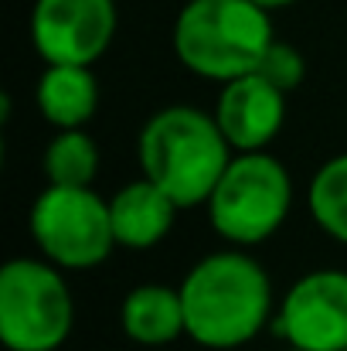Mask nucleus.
<instances>
[{"label":"nucleus","mask_w":347,"mask_h":351,"mask_svg":"<svg viewBox=\"0 0 347 351\" xmlns=\"http://www.w3.org/2000/svg\"><path fill=\"white\" fill-rule=\"evenodd\" d=\"M307 212L327 239L347 245V154L324 160L307 184Z\"/></svg>","instance_id":"14"},{"label":"nucleus","mask_w":347,"mask_h":351,"mask_svg":"<svg viewBox=\"0 0 347 351\" xmlns=\"http://www.w3.org/2000/svg\"><path fill=\"white\" fill-rule=\"evenodd\" d=\"M27 229L38 252L65 273H86L113 256L116 235L110 202L92 188L44 184L34 198Z\"/></svg>","instance_id":"6"},{"label":"nucleus","mask_w":347,"mask_h":351,"mask_svg":"<svg viewBox=\"0 0 347 351\" xmlns=\"http://www.w3.org/2000/svg\"><path fill=\"white\" fill-rule=\"evenodd\" d=\"M293 198L296 188L290 167L269 150H252L231 157L222 181L205 202V215L218 239L252 249L283 229L293 212Z\"/></svg>","instance_id":"4"},{"label":"nucleus","mask_w":347,"mask_h":351,"mask_svg":"<svg viewBox=\"0 0 347 351\" xmlns=\"http://www.w3.org/2000/svg\"><path fill=\"white\" fill-rule=\"evenodd\" d=\"M41 171L48 184H65V188H92L99 178V143L82 130H58L44 154H41Z\"/></svg>","instance_id":"13"},{"label":"nucleus","mask_w":347,"mask_h":351,"mask_svg":"<svg viewBox=\"0 0 347 351\" xmlns=\"http://www.w3.org/2000/svg\"><path fill=\"white\" fill-rule=\"evenodd\" d=\"M255 72L266 75V79H269L272 86H279L283 93H293V89H300V82L307 79V62H303V55H300L296 45L276 38V41L266 48V55H262V62H259Z\"/></svg>","instance_id":"15"},{"label":"nucleus","mask_w":347,"mask_h":351,"mask_svg":"<svg viewBox=\"0 0 347 351\" xmlns=\"http://www.w3.org/2000/svg\"><path fill=\"white\" fill-rule=\"evenodd\" d=\"M184 335L208 351H235L255 341L276 314L272 280L248 249L201 256L181 280Z\"/></svg>","instance_id":"1"},{"label":"nucleus","mask_w":347,"mask_h":351,"mask_svg":"<svg viewBox=\"0 0 347 351\" xmlns=\"http://www.w3.org/2000/svg\"><path fill=\"white\" fill-rule=\"evenodd\" d=\"M272 41V10L255 0H188L170 31L177 62L215 86L255 72Z\"/></svg>","instance_id":"3"},{"label":"nucleus","mask_w":347,"mask_h":351,"mask_svg":"<svg viewBox=\"0 0 347 351\" xmlns=\"http://www.w3.org/2000/svg\"><path fill=\"white\" fill-rule=\"evenodd\" d=\"M116 0H34L31 45L44 65H96L116 38Z\"/></svg>","instance_id":"8"},{"label":"nucleus","mask_w":347,"mask_h":351,"mask_svg":"<svg viewBox=\"0 0 347 351\" xmlns=\"http://www.w3.org/2000/svg\"><path fill=\"white\" fill-rule=\"evenodd\" d=\"M344 351H347V348H344Z\"/></svg>","instance_id":"18"},{"label":"nucleus","mask_w":347,"mask_h":351,"mask_svg":"<svg viewBox=\"0 0 347 351\" xmlns=\"http://www.w3.org/2000/svg\"><path fill=\"white\" fill-rule=\"evenodd\" d=\"M286 351H307V348H286Z\"/></svg>","instance_id":"17"},{"label":"nucleus","mask_w":347,"mask_h":351,"mask_svg":"<svg viewBox=\"0 0 347 351\" xmlns=\"http://www.w3.org/2000/svg\"><path fill=\"white\" fill-rule=\"evenodd\" d=\"M286 96L290 93H283L259 72L231 79L218 89L211 113L235 154L269 150V143L283 133L286 123Z\"/></svg>","instance_id":"9"},{"label":"nucleus","mask_w":347,"mask_h":351,"mask_svg":"<svg viewBox=\"0 0 347 351\" xmlns=\"http://www.w3.org/2000/svg\"><path fill=\"white\" fill-rule=\"evenodd\" d=\"M259 7H266V10H283V7H293L296 0H255Z\"/></svg>","instance_id":"16"},{"label":"nucleus","mask_w":347,"mask_h":351,"mask_svg":"<svg viewBox=\"0 0 347 351\" xmlns=\"http://www.w3.org/2000/svg\"><path fill=\"white\" fill-rule=\"evenodd\" d=\"M75 328L65 269L44 256H14L0 269V341L7 351H58Z\"/></svg>","instance_id":"5"},{"label":"nucleus","mask_w":347,"mask_h":351,"mask_svg":"<svg viewBox=\"0 0 347 351\" xmlns=\"http://www.w3.org/2000/svg\"><path fill=\"white\" fill-rule=\"evenodd\" d=\"M235 150L215 113L188 103H170L143 123L136 160L146 181L177 202V208H205Z\"/></svg>","instance_id":"2"},{"label":"nucleus","mask_w":347,"mask_h":351,"mask_svg":"<svg viewBox=\"0 0 347 351\" xmlns=\"http://www.w3.org/2000/svg\"><path fill=\"white\" fill-rule=\"evenodd\" d=\"M272 335L286 348H347V269H310L290 283L272 314Z\"/></svg>","instance_id":"7"},{"label":"nucleus","mask_w":347,"mask_h":351,"mask_svg":"<svg viewBox=\"0 0 347 351\" xmlns=\"http://www.w3.org/2000/svg\"><path fill=\"white\" fill-rule=\"evenodd\" d=\"M34 103L48 126L82 130L99 110V79L89 65H44Z\"/></svg>","instance_id":"12"},{"label":"nucleus","mask_w":347,"mask_h":351,"mask_svg":"<svg viewBox=\"0 0 347 351\" xmlns=\"http://www.w3.org/2000/svg\"><path fill=\"white\" fill-rule=\"evenodd\" d=\"M177 212H181L177 202L170 195H164L153 181H146V178L126 181L110 198L116 245L129 249V252H146V249L160 245L174 229Z\"/></svg>","instance_id":"10"},{"label":"nucleus","mask_w":347,"mask_h":351,"mask_svg":"<svg viewBox=\"0 0 347 351\" xmlns=\"http://www.w3.org/2000/svg\"><path fill=\"white\" fill-rule=\"evenodd\" d=\"M119 328L133 345L164 348L184 335V300L181 287L140 283L119 304Z\"/></svg>","instance_id":"11"}]
</instances>
